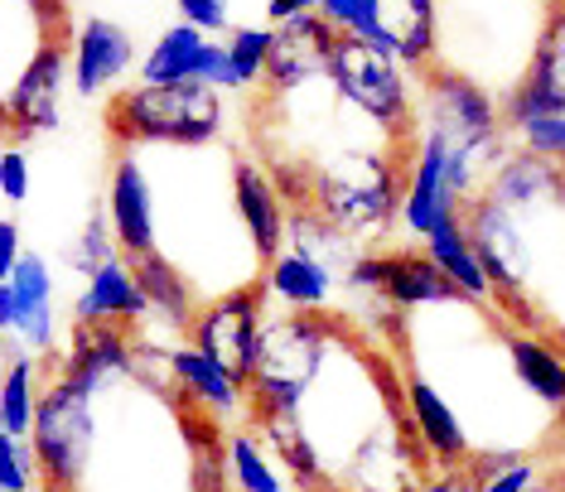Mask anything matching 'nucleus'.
Here are the masks:
<instances>
[{"label":"nucleus","mask_w":565,"mask_h":492,"mask_svg":"<svg viewBox=\"0 0 565 492\" xmlns=\"http://www.w3.org/2000/svg\"><path fill=\"white\" fill-rule=\"evenodd\" d=\"M465 227L512 329L565 353V170L512 146L465 203Z\"/></svg>","instance_id":"f257e3e1"},{"label":"nucleus","mask_w":565,"mask_h":492,"mask_svg":"<svg viewBox=\"0 0 565 492\" xmlns=\"http://www.w3.org/2000/svg\"><path fill=\"white\" fill-rule=\"evenodd\" d=\"M107 131L117 146H217L223 97L203 83L131 87L107 101Z\"/></svg>","instance_id":"f03ea898"},{"label":"nucleus","mask_w":565,"mask_h":492,"mask_svg":"<svg viewBox=\"0 0 565 492\" xmlns=\"http://www.w3.org/2000/svg\"><path fill=\"white\" fill-rule=\"evenodd\" d=\"M329 83L339 87V97L349 101L363 121L377 126V131H387L392 140H416L420 107L411 101L406 68L387 49H372L353 34H339L333 58H329Z\"/></svg>","instance_id":"7ed1b4c3"},{"label":"nucleus","mask_w":565,"mask_h":492,"mask_svg":"<svg viewBox=\"0 0 565 492\" xmlns=\"http://www.w3.org/2000/svg\"><path fill=\"white\" fill-rule=\"evenodd\" d=\"M262 333H266V285H247V290H233V295H223V300L203 304L194 329H189V343H194L203 357H213L217 367L247 392Z\"/></svg>","instance_id":"20e7f679"},{"label":"nucleus","mask_w":565,"mask_h":492,"mask_svg":"<svg viewBox=\"0 0 565 492\" xmlns=\"http://www.w3.org/2000/svg\"><path fill=\"white\" fill-rule=\"evenodd\" d=\"M542 116H565V0L546 10L536 49L526 58V73L512 83L503 97V126L518 136L522 126L542 121Z\"/></svg>","instance_id":"39448f33"},{"label":"nucleus","mask_w":565,"mask_h":492,"mask_svg":"<svg viewBox=\"0 0 565 492\" xmlns=\"http://www.w3.org/2000/svg\"><path fill=\"white\" fill-rule=\"evenodd\" d=\"M353 39H363L372 49H387L406 73H430L435 68V49H440V15L435 0H372L363 15L353 20V30H343Z\"/></svg>","instance_id":"423d86ee"},{"label":"nucleus","mask_w":565,"mask_h":492,"mask_svg":"<svg viewBox=\"0 0 565 492\" xmlns=\"http://www.w3.org/2000/svg\"><path fill=\"white\" fill-rule=\"evenodd\" d=\"M449 217H465V199L455 193V179H449V150L440 136H430L426 126L416 121V160H411L406 199H402V217H396V223H402L411 237L426 242Z\"/></svg>","instance_id":"0eeeda50"},{"label":"nucleus","mask_w":565,"mask_h":492,"mask_svg":"<svg viewBox=\"0 0 565 492\" xmlns=\"http://www.w3.org/2000/svg\"><path fill=\"white\" fill-rule=\"evenodd\" d=\"M107 223L121 256H156V193H150V179L131 146H121L117 160H111Z\"/></svg>","instance_id":"6e6552de"},{"label":"nucleus","mask_w":565,"mask_h":492,"mask_svg":"<svg viewBox=\"0 0 565 492\" xmlns=\"http://www.w3.org/2000/svg\"><path fill=\"white\" fill-rule=\"evenodd\" d=\"M63 77H73V44H49L40 58L20 73V83L10 87L6 107L15 136H44L63 126Z\"/></svg>","instance_id":"1a4fd4ad"},{"label":"nucleus","mask_w":565,"mask_h":492,"mask_svg":"<svg viewBox=\"0 0 565 492\" xmlns=\"http://www.w3.org/2000/svg\"><path fill=\"white\" fill-rule=\"evenodd\" d=\"M339 30L324 15H300L290 24H276L271 39V63H266V93H295V87L315 83L329 73Z\"/></svg>","instance_id":"9d476101"},{"label":"nucleus","mask_w":565,"mask_h":492,"mask_svg":"<svg viewBox=\"0 0 565 492\" xmlns=\"http://www.w3.org/2000/svg\"><path fill=\"white\" fill-rule=\"evenodd\" d=\"M233 189H237L242 227H247V237L256 246V256H262V266H271L280 256V246H286V223H290L286 199H280L276 179L266 174V164L252 160V154H242V150L233 160Z\"/></svg>","instance_id":"9b49d317"},{"label":"nucleus","mask_w":565,"mask_h":492,"mask_svg":"<svg viewBox=\"0 0 565 492\" xmlns=\"http://www.w3.org/2000/svg\"><path fill=\"white\" fill-rule=\"evenodd\" d=\"M349 280V266L339 261H324V256L305 252V246H280V256L271 266H266V295H276L280 304L290 309V314H319V309H329L333 290Z\"/></svg>","instance_id":"f8f14e48"},{"label":"nucleus","mask_w":565,"mask_h":492,"mask_svg":"<svg viewBox=\"0 0 565 492\" xmlns=\"http://www.w3.org/2000/svg\"><path fill=\"white\" fill-rule=\"evenodd\" d=\"M136 44L117 20H83L73 34V87L78 97H107L131 73Z\"/></svg>","instance_id":"ddd939ff"},{"label":"nucleus","mask_w":565,"mask_h":492,"mask_svg":"<svg viewBox=\"0 0 565 492\" xmlns=\"http://www.w3.org/2000/svg\"><path fill=\"white\" fill-rule=\"evenodd\" d=\"M406 410H411V425H416L420 445H426V454L435 463V473H465V463L473 459L465 425L449 410V400L411 367H406Z\"/></svg>","instance_id":"4468645a"},{"label":"nucleus","mask_w":565,"mask_h":492,"mask_svg":"<svg viewBox=\"0 0 565 492\" xmlns=\"http://www.w3.org/2000/svg\"><path fill=\"white\" fill-rule=\"evenodd\" d=\"M10 295H15V333L24 353L54 357L58 353V314H54V270L44 256L24 252L15 276H10Z\"/></svg>","instance_id":"2eb2a0df"},{"label":"nucleus","mask_w":565,"mask_h":492,"mask_svg":"<svg viewBox=\"0 0 565 492\" xmlns=\"http://www.w3.org/2000/svg\"><path fill=\"white\" fill-rule=\"evenodd\" d=\"M377 256H382V300L396 304L402 314H416V309H430V304L469 300L430 256H416V252H377Z\"/></svg>","instance_id":"dca6fc26"},{"label":"nucleus","mask_w":565,"mask_h":492,"mask_svg":"<svg viewBox=\"0 0 565 492\" xmlns=\"http://www.w3.org/2000/svg\"><path fill=\"white\" fill-rule=\"evenodd\" d=\"M146 319L150 304L121 256L102 266L97 276H87L78 304H73V323H146Z\"/></svg>","instance_id":"f3484780"},{"label":"nucleus","mask_w":565,"mask_h":492,"mask_svg":"<svg viewBox=\"0 0 565 492\" xmlns=\"http://www.w3.org/2000/svg\"><path fill=\"white\" fill-rule=\"evenodd\" d=\"M121 261L131 266L140 295H146V304H150V314L189 339V329H194V319H199V309H203V300L194 295V285L179 276V270L164 261V256H121Z\"/></svg>","instance_id":"a211bd4d"},{"label":"nucleus","mask_w":565,"mask_h":492,"mask_svg":"<svg viewBox=\"0 0 565 492\" xmlns=\"http://www.w3.org/2000/svg\"><path fill=\"white\" fill-rule=\"evenodd\" d=\"M170 372H174V382L184 386L189 396L199 400L203 410H213L217 420H233V416H247V392L227 377L223 367H217L213 357H203L189 339H179L170 347Z\"/></svg>","instance_id":"6ab92c4d"},{"label":"nucleus","mask_w":565,"mask_h":492,"mask_svg":"<svg viewBox=\"0 0 565 492\" xmlns=\"http://www.w3.org/2000/svg\"><path fill=\"white\" fill-rule=\"evenodd\" d=\"M508 357H512V372H518V382L532 392L551 416H565V353H556L546 339H536V333H522L508 323Z\"/></svg>","instance_id":"aec40b11"},{"label":"nucleus","mask_w":565,"mask_h":492,"mask_svg":"<svg viewBox=\"0 0 565 492\" xmlns=\"http://www.w3.org/2000/svg\"><path fill=\"white\" fill-rule=\"evenodd\" d=\"M203 49H209V34L203 30H194V24H170V30L150 44V54L140 58V87L199 83Z\"/></svg>","instance_id":"412c9836"},{"label":"nucleus","mask_w":565,"mask_h":492,"mask_svg":"<svg viewBox=\"0 0 565 492\" xmlns=\"http://www.w3.org/2000/svg\"><path fill=\"white\" fill-rule=\"evenodd\" d=\"M40 392H44L40 357L20 347V353L10 357L6 377H0V430L10 439H24V445H30L34 416H40Z\"/></svg>","instance_id":"4be33fe9"},{"label":"nucleus","mask_w":565,"mask_h":492,"mask_svg":"<svg viewBox=\"0 0 565 492\" xmlns=\"http://www.w3.org/2000/svg\"><path fill=\"white\" fill-rule=\"evenodd\" d=\"M426 256H430V261L445 270L449 280L459 285V290L469 295V300H483V304H488V295H493V285H488L483 266H479V252H473V242H469L465 217H449V223L435 227L430 237H426Z\"/></svg>","instance_id":"5701e85b"},{"label":"nucleus","mask_w":565,"mask_h":492,"mask_svg":"<svg viewBox=\"0 0 565 492\" xmlns=\"http://www.w3.org/2000/svg\"><path fill=\"white\" fill-rule=\"evenodd\" d=\"M227 469H233L242 492H286V483H280V473H276V459L266 454L262 435H256L252 425L227 439Z\"/></svg>","instance_id":"b1692460"},{"label":"nucleus","mask_w":565,"mask_h":492,"mask_svg":"<svg viewBox=\"0 0 565 492\" xmlns=\"http://www.w3.org/2000/svg\"><path fill=\"white\" fill-rule=\"evenodd\" d=\"M271 39H276V30H266V24H233V34L223 39V44H227V58H233V68H237L242 93H247V87H262V83H266V63H271Z\"/></svg>","instance_id":"393cba45"},{"label":"nucleus","mask_w":565,"mask_h":492,"mask_svg":"<svg viewBox=\"0 0 565 492\" xmlns=\"http://www.w3.org/2000/svg\"><path fill=\"white\" fill-rule=\"evenodd\" d=\"M121 256V246H117V237H111V223H107V213H93L83 223V232H78V242H73V270L87 280V276H97L107 261H117Z\"/></svg>","instance_id":"a878e982"},{"label":"nucleus","mask_w":565,"mask_h":492,"mask_svg":"<svg viewBox=\"0 0 565 492\" xmlns=\"http://www.w3.org/2000/svg\"><path fill=\"white\" fill-rule=\"evenodd\" d=\"M0 488L6 492H30L34 488V454L24 439H10L0 430Z\"/></svg>","instance_id":"bb28decb"},{"label":"nucleus","mask_w":565,"mask_h":492,"mask_svg":"<svg viewBox=\"0 0 565 492\" xmlns=\"http://www.w3.org/2000/svg\"><path fill=\"white\" fill-rule=\"evenodd\" d=\"M518 136H522L518 140L522 150L542 154V160H551V164H561V170H565V116H542V121L522 126Z\"/></svg>","instance_id":"cd10ccee"},{"label":"nucleus","mask_w":565,"mask_h":492,"mask_svg":"<svg viewBox=\"0 0 565 492\" xmlns=\"http://www.w3.org/2000/svg\"><path fill=\"white\" fill-rule=\"evenodd\" d=\"M179 15H184V24H194V30H203L209 39L217 34H233V6L227 0H174Z\"/></svg>","instance_id":"c85d7f7f"},{"label":"nucleus","mask_w":565,"mask_h":492,"mask_svg":"<svg viewBox=\"0 0 565 492\" xmlns=\"http://www.w3.org/2000/svg\"><path fill=\"white\" fill-rule=\"evenodd\" d=\"M199 83H203V87H213L217 97H223V93H242L237 68H233V58H227V44H223V39H209V49H203Z\"/></svg>","instance_id":"c756f323"},{"label":"nucleus","mask_w":565,"mask_h":492,"mask_svg":"<svg viewBox=\"0 0 565 492\" xmlns=\"http://www.w3.org/2000/svg\"><path fill=\"white\" fill-rule=\"evenodd\" d=\"M30 160H24V150H0V193H6L10 203H24L30 199Z\"/></svg>","instance_id":"7c9ffc66"},{"label":"nucleus","mask_w":565,"mask_h":492,"mask_svg":"<svg viewBox=\"0 0 565 492\" xmlns=\"http://www.w3.org/2000/svg\"><path fill=\"white\" fill-rule=\"evenodd\" d=\"M542 488V469H536L532 459H522V463H512L508 473H498V478H488V483H479L473 492H536Z\"/></svg>","instance_id":"2f4dec72"},{"label":"nucleus","mask_w":565,"mask_h":492,"mask_svg":"<svg viewBox=\"0 0 565 492\" xmlns=\"http://www.w3.org/2000/svg\"><path fill=\"white\" fill-rule=\"evenodd\" d=\"M367 6H372V0H319V15H324L333 30L343 34V30H353V20L363 15Z\"/></svg>","instance_id":"473e14b6"},{"label":"nucleus","mask_w":565,"mask_h":492,"mask_svg":"<svg viewBox=\"0 0 565 492\" xmlns=\"http://www.w3.org/2000/svg\"><path fill=\"white\" fill-rule=\"evenodd\" d=\"M20 227L10 223V217H0V280H10L15 276V266H20Z\"/></svg>","instance_id":"72a5a7b5"},{"label":"nucleus","mask_w":565,"mask_h":492,"mask_svg":"<svg viewBox=\"0 0 565 492\" xmlns=\"http://www.w3.org/2000/svg\"><path fill=\"white\" fill-rule=\"evenodd\" d=\"M300 15H319V0H266V20L271 24H290Z\"/></svg>","instance_id":"f704fd0d"},{"label":"nucleus","mask_w":565,"mask_h":492,"mask_svg":"<svg viewBox=\"0 0 565 492\" xmlns=\"http://www.w3.org/2000/svg\"><path fill=\"white\" fill-rule=\"evenodd\" d=\"M420 492H473V488H469L465 473H435V478H426Z\"/></svg>","instance_id":"c9c22d12"},{"label":"nucleus","mask_w":565,"mask_h":492,"mask_svg":"<svg viewBox=\"0 0 565 492\" xmlns=\"http://www.w3.org/2000/svg\"><path fill=\"white\" fill-rule=\"evenodd\" d=\"M0 333H15V295H10V280H0Z\"/></svg>","instance_id":"e433bc0d"},{"label":"nucleus","mask_w":565,"mask_h":492,"mask_svg":"<svg viewBox=\"0 0 565 492\" xmlns=\"http://www.w3.org/2000/svg\"><path fill=\"white\" fill-rule=\"evenodd\" d=\"M6 136H15V126H10V107H6V97H0V140Z\"/></svg>","instance_id":"4c0bfd02"},{"label":"nucleus","mask_w":565,"mask_h":492,"mask_svg":"<svg viewBox=\"0 0 565 492\" xmlns=\"http://www.w3.org/2000/svg\"><path fill=\"white\" fill-rule=\"evenodd\" d=\"M542 6H556V0H542Z\"/></svg>","instance_id":"58836bf2"},{"label":"nucleus","mask_w":565,"mask_h":492,"mask_svg":"<svg viewBox=\"0 0 565 492\" xmlns=\"http://www.w3.org/2000/svg\"><path fill=\"white\" fill-rule=\"evenodd\" d=\"M0 339H6V333H0Z\"/></svg>","instance_id":"ea45409f"}]
</instances>
